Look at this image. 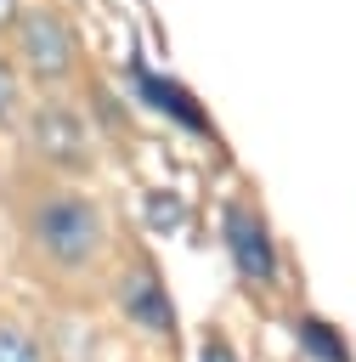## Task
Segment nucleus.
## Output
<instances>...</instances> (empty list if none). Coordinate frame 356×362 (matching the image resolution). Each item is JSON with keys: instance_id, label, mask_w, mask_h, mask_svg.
Here are the masks:
<instances>
[{"instance_id": "nucleus-1", "label": "nucleus", "mask_w": 356, "mask_h": 362, "mask_svg": "<svg viewBox=\"0 0 356 362\" xmlns=\"http://www.w3.org/2000/svg\"><path fill=\"white\" fill-rule=\"evenodd\" d=\"M34 243L57 260V266H85L102 243V215L96 204L73 198V192H57L34 209Z\"/></svg>"}, {"instance_id": "nucleus-2", "label": "nucleus", "mask_w": 356, "mask_h": 362, "mask_svg": "<svg viewBox=\"0 0 356 362\" xmlns=\"http://www.w3.org/2000/svg\"><path fill=\"white\" fill-rule=\"evenodd\" d=\"M17 45H23V57H28V68L40 79L68 74V62H73V40H68V23L57 11H28L17 23Z\"/></svg>"}, {"instance_id": "nucleus-3", "label": "nucleus", "mask_w": 356, "mask_h": 362, "mask_svg": "<svg viewBox=\"0 0 356 362\" xmlns=\"http://www.w3.org/2000/svg\"><path fill=\"white\" fill-rule=\"evenodd\" d=\"M226 249H232V266H237L249 283H271V277H277L271 238H266V226H260L249 209H226Z\"/></svg>"}, {"instance_id": "nucleus-4", "label": "nucleus", "mask_w": 356, "mask_h": 362, "mask_svg": "<svg viewBox=\"0 0 356 362\" xmlns=\"http://www.w3.org/2000/svg\"><path fill=\"white\" fill-rule=\"evenodd\" d=\"M119 300H124L130 322H141V328H153V334H164V328L175 322V311H170V300H164V288H158L153 272H130L124 288H119Z\"/></svg>"}, {"instance_id": "nucleus-5", "label": "nucleus", "mask_w": 356, "mask_h": 362, "mask_svg": "<svg viewBox=\"0 0 356 362\" xmlns=\"http://www.w3.org/2000/svg\"><path fill=\"white\" fill-rule=\"evenodd\" d=\"M34 141H40L51 158H79V153H85V130H79V119L62 113V107H45V113L34 119Z\"/></svg>"}, {"instance_id": "nucleus-6", "label": "nucleus", "mask_w": 356, "mask_h": 362, "mask_svg": "<svg viewBox=\"0 0 356 362\" xmlns=\"http://www.w3.org/2000/svg\"><path fill=\"white\" fill-rule=\"evenodd\" d=\"M136 90H141V96H153V102H158V107H170V113H175V119H192V124H198V130H203V113H198V107H192V102H186V96H175V90H170V85H164V79H153V74H141V68H136Z\"/></svg>"}, {"instance_id": "nucleus-7", "label": "nucleus", "mask_w": 356, "mask_h": 362, "mask_svg": "<svg viewBox=\"0 0 356 362\" xmlns=\"http://www.w3.org/2000/svg\"><path fill=\"white\" fill-rule=\"evenodd\" d=\"M299 339L316 351V362H345V345H339L333 328H322V322H299Z\"/></svg>"}, {"instance_id": "nucleus-8", "label": "nucleus", "mask_w": 356, "mask_h": 362, "mask_svg": "<svg viewBox=\"0 0 356 362\" xmlns=\"http://www.w3.org/2000/svg\"><path fill=\"white\" fill-rule=\"evenodd\" d=\"M0 362H40V345H34L23 328L0 322Z\"/></svg>"}, {"instance_id": "nucleus-9", "label": "nucleus", "mask_w": 356, "mask_h": 362, "mask_svg": "<svg viewBox=\"0 0 356 362\" xmlns=\"http://www.w3.org/2000/svg\"><path fill=\"white\" fill-rule=\"evenodd\" d=\"M11 102H17V90H11V74H6V62H0V113H11Z\"/></svg>"}, {"instance_id": "nucleus-10", "label": "nucleus", "mask_w": 356, "mask_h": 362, "mask_svg": "<svg viewBox=\"0 0 356 362\" xmlns=\"http://www.w3.org/2000/svg\"><path fill=\"white\" fill-rule=\"evenodd\" d=\"M203 362H232V356H226V345H203Z\"/></svg>"}, {"instance_id": "nucleus-11", "label": "nucleus", "mask_w": 356, "mask_h": 362, "mask_svg": "<svg viewBox=\"0 0 356 362\" xmlns=\"http://www.w3.org/2000/svg\"><path fill=\"white\" fill-rule=\"evenodd\" d=\"M11 6H17V0H0V23H6V17H11Z\"/></svg>"}]
</instances>
